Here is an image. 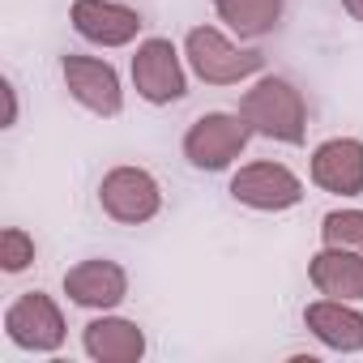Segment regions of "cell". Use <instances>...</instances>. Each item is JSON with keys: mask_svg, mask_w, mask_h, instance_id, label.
<instances>
[{"mask_svg": "<svg viewBox=\"0 0 363 363\" xmlns=\"http://www.w3.org/2000/svg\"><path fill=\"white\" fill-rule=\"evenodd\" d=\"M240 116L252 124L257 137H269V141H282V145H303L308 141V103H303V90L291 77H278V73L257 77L240 99Z\"/></svg>", "mask_w": 363, "mask_h": 363, "instance_id": "cell-1", "label": "cell"}, {"mask_svg": "<svg viewBox=\"0 0 363 363\" xmlns=\"http://www.w3.org/2000/svg\"><path fill=\"white\" fill-rule=\"evenodd\" d=\"M184 60L197 82L206 86H240L265 69V56L257 48H240L227 30L218 26H193L184 35Z\"/></svg>", "mask_w": 363, "mask_h": 363, "instance_id": "cell-2", "label": "cell"}, {"mask_svg": "<svg viewBox=\"0 0 363 363\" xmlns=\"http://www.w3.org/2000/svg\"><path fill=\"white\" fill-rule=\"evenodd\" d=\"M99 210L120 223V227H145L162 214V184L158 175L137 167V162H120L99 179Z\"/></svg>", "mask_w": 363, "mask_h": 363, "instance_id": "cell-3", "label": "cell"}, {"mask_svg": "<svg viewBox=\"0 0 363 363\" xmlns=\"http://www.w3.org/2000/svg\"><path fill=\"white\" fill-rule=\"evenodd\" d=\"M252 137L257 133H252V124L240 111H206V116H197L184 128L179 150H184L193 171H227L248 150Z\"/></svg>", "mask_w": 363, "mask_h": 363, "instance_id": "cell-4", "label": "cell"}, {"mask_svg": "<svg viewBox=\"0 0 363 363\" xmlns=\"http://www.w3.org/2000/svg\"><path fill=\"white\" fill-rule=\"evenodd\" d=\"M184 52L171 39L150 35L137 43L133 52V90L137 99H145L150 107H171L189 94V69H184Z\"/></svg>", "mask_w": 363, "mask_h": 363, "instance_id": "cell-5", "label": "cell"}, {"mask_svg": "<svg viewBox=\"0 0 363 363\" xmlns=\"http://www.w3.org/2000/svg\"><path fill=\"white\" fill-rule=\"evenodd\" d=\"M5 337L26 354H56L69 337V325L48 291H22L5 308Z\"/></svg>", "mask_w": 363, "mask_h": 363, "instance_id": "cell-6", "label": "cell"}, {"mask_svg": "<svg viewBox=\"0 0 363 363\" xmlns=\"http://www.w3.org/2000/svg\"><path fill=\"white\" fill-rule=\"evenodd\" d=\"M235 206L244 210H257V214H286L303 201V179L286 167V162H274V158H257V162H244L235 175H231V189Z\"/></svg>", "mask_w": 363, "mask_h": 363, "instance_id": "cell-7", "label": "cell"}, {"mask_svg": "<svg viewBox=\"0 0 363 363\" xmlns=\"http://www.w3.org/2000/svg\"><path fill=\"white\" fill-rule=\"evenodd\" d=\"M60 77H65V90L77 107H86L90 116H120L124 111V86H120V73L111 60L103 56H86V52H69L60 56Z\"/></svg>", "mask_w": 363, "mask_h": 363, "instance_id": "cell-8", "label": "cell"}, {"mask_svg": "<svg viewBox=\"0 0 363 363\" xmlns=\"http://www.w3.org/2000/svg\"><path fill=\"white\" fill-rule=\"evenodd\" d=\"M65 295L86 312H116L128 299V269L111 257H86L65 269Z\"/></svg>", "mask_w": 363, "mask_h": 363, "instance_id": "cell-9", "label": "cell"}, {"mask_svg": "<svg viewBox=\"0 0 363 363\" xmlns=\"http://www.w3.org/2000/svg\"><path fill=\"white\" fill-rule=\"evenodd\" d=\"M69 22L94 48H128L145 30V18L133 5H124V0H73Z\"/></svg>", "mask_w": 363, "mask_h": 363, "instance_id": "cell-10", "label": "cell"}, {"mask_svg": "<svg viewBox=\"0 0 363 363\" xmlns=\"http://www.w3.org/2000/svg\"><path fill=\"white\" fill-rule=\"evenodd\" d=\"M308 175L329 197H363V141L325 137L308 158Z\"/></svg>", "mask_w": 363, "mask_h": 363, "instance_id": "cell-11", "label": "cell"}, {"mask_svg": "<svg viewBox=\"0 0 363 363\" xmlns=\"http://www.w3.org/2000/svg\"><path fill=\"white\" fill-rule=\"evenodd\" d=\"M303 329L337 354H359L363 350V308L359 303L320 295L303 308Z\"/></svg>", "mask_w": 363, "mask_h": 363, "instance_id": "cell-12", "label": "cell"}, {"mask_svg": "<svg viewBox=\"0 0 363 363\" xmlns=\"http://www.w3.org/2000/svg\"><path fill=\"white\" fill-rule=\"evenodd\" d=\"M308 282L316 295L363 303V252L359 248H320L308 261Z\"/></svg>", "mask_w": 363, "mask_h": 363, "instance_id": "cell-13", "label": "cell"}, {"mask_svg": "<svg viewBox=\"0 0 363 363\" xmlns=\"http://www.w3.org/2000/svg\"><path fill=\"white\" fill-rule=\"evenodd\" d=\"M82 346L94 363H137L145 354V329L128 316H111L99 312L86 329H82Z\"/></svg>", "mask_w": 363, "mask_h": 363, "instance_id": "cell-14", "label": "cell"}, {"mask_svg": "<svg viewBox=\"0 0 363 363\" xmlns=\"http://www.w3.org/2000/svg\"><path fill=\"white\" fill-rule=\"evenodd\" d=\"M286 0H214L218 22L235 35V39H265L269 30H278Z\"/></svg>", "mask_w": 363, "mask_h": 363, "instance_id": "cell-15", "label": "cell"}, {"mask_svg": "<svg viewBox=\"0 0 363 363\" xmlns=\"http://www.w3.org/2000/svg\"><path fill=\"white\" fill-rule=\"evenodd\" d=\"M320 244H329V248H359L363 252V210L359 206L329 210L320 218Z\"/></svg>", "mask_w": 363, "mask_h": 363, "instance_id": "cell-16", "label": "cell"}, {"mask_svg": "<svg viewBox=\"0 0 363 363\" xmlns=\"http://www.w3.org/2000/svg\"><path fill=\"white\" fill-rule=\"evenodd\" d=\"M35 235L26 227H5L0 231V269L5 274H26L35 265Z\"/></svg>", "mask_w": 363, "mask_h": 363, "instance_id": "cell-17", "label": "cell"}, {"mask_svg": "<svg viewBox=\"0 0 363 363\" xmlns=\"http://www.w3.org/2000/svg\"><path fill=\"white\" fill-rule=\"evenodd\" d=\"M0 94H5V124L0 128H13L18 124V86H13V77L0 82Z\"/></svg>", "mask_w": 363, "mask_h": 363, "instance_id": "cell-18", "label": "cell"}, {"mask_svg": "<svg viewBox=\"0 0 363 363\" xmlns=\"http://www.w3.org/2000/svg\"><path fill=\"white\" fill-rule=\"evenodd\" d=\"M342 9H346L354 22H363V0H342Z\"/></svg>", "mask_w": 363, "mask_h": 363, "instance_id": "cell-19", "label": "cell"}]
</instances>
